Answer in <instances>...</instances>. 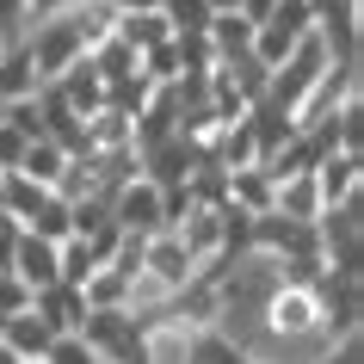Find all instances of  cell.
I'll return each instance as SVG.
<instances>
[{"instance_id":"cell-13","label":"cell","mask_w":364,"mask_h":364,"mask_svg":"<svg viewBox=\"0 0 364 364\" xmlns=\"http://www.w3.org/2000/svg\"><path fill=\"white\" fill-rule=\"evenodd\" d=\"M19 309H31V290H25L13 272H0V321H6V315H19Z\"/></svg>"},{"instance_id":"cell-3","label":"cell","mask_w":364,"mask_h":364,"mask_svg":"<svg viewBox=\"0 0 364 364\" xmlns=\"http://www.w3.org/2000/svg\"><path fill=\"white\" fill-rule=\"evenodd\" d=\"M6 272L19 278L31 296L38 290H56L62 284V266H56V241H43V235L19 229V247H13V259H6Z\"/></svg>"},{"instance_id":"cell-17","label":"cell","mask_w":364,"mask_h":364,"mask_svg":"<svg viewBox=\"0 0 364 364\" xmlns=\"http://www.w3.org/2000/svg\"><path fill=\"white\" fill-rule=\"evenodd\" d=\"M204 6H210V13H235V0H204Z\"/></svg>"},{"instance_id":"cell-4","label":"cell","mask_w":364,"mask_h":364,"mask_svg":"<svg viewBox=\"0 0 364 364\" xmlns=\"http://www.w3.org/2000/svg\"><path fill=\"white\" fill-rule=\"evenodd\" d=\"M358 167H364V154H346V149H333V154H321L315 161V192H321V210H340V204H358Z\"/></svg>"},{"instance_id":"cell-10","label":"cell","mask_w":364,"mask_h":364,"mask_svg":"<svg viewBox=\"0 0 364 364\" xmlns=\"http://www.w3.org/2000/svg\"><path fill=\"white\" fill-rule=\"evenodd\" d=\"M19 229H31V235H43V241H68V229H75V204H68V198L62 192H50L38 204V210L25 216Z\"/></svg>"},{"instance_id":"cell-19","label":"cell","mask_w":364,"mask_h":364,"mask_svg":"<svg viewBox=\"0 0 364 364\" xmlns=\"http://www.w3.org/2000/svg\"><path fill=\"white\" fill-rule=\"evenodd\" d=\"M0 179H6V173H0Z\"/></svg>"},{"instance_id":"cell-6","label":"cell","mask_w":364,"mask_h":364,"mask_svg":"<svg viewBox=\"0 0 364 364\" xmlns=\"http://www.w3.org/2000/svg\"><path fill=\"white\" fill-rule=\"evenodd\" d=\"M68 167H75V154L62 149V142H50V136H38V142H25V154H19V167H13V173H25V179L43 186V192H62Z\"/></svg>"},{"instance_id":"cell-9","label":"cell","mask_w":364,"mask_h":364,"mask_svg":"<svg viewBox=\"0 0 364 364\" xmlns=\"http://www.w3.org/2000/svg\"><path fill=\"white\" fill-rule=\"evenodd\" d=\"M31 309H38L56 333H75L80 315H87V296H80V290H68V284H56V290H38V296H31Z\"/></svg>"},{"instance_id":"cell-8","label":"cell","mask_w":364,"mask_h":364,"mask_svg":"<svg viewBox=\"0 0 364 364\" xmlns=\"http://www.w3.org/2000/svg\"><path fill=\"white\" fill-rule=\"evenodd\" d=\"M43 80L38 68H31V56H25V43H0V105L6 99H31Z\"/></svg>"},{"instance_id":"cell-15","label":"cell","mask_w":364,"mask_h":364,"mask_svg":"<svg viewBox=\"0 0 364 364\" xmlns=\"http://www.w3.org/2000/svg\"><path fill=\"white\" fill-rule=\"evenodd\" d=\"M75 0H25V25H38V19H62Z\"/></svg>"},{"instance_id":"cell-2","label":"cell","mask_w":364,"mask_h":364,"mask_svg":"<svg viewBox=\"0 0 364 364\" xmlns=\"http://www.w3.org/2000/svg\"><path fill=\"white\" fill-rule=\"evenodd\" d=\"M105 204H112V223L124 235H161L167 229V192L154 186L149 173H130L124 186H112Z\"/></svg>"},{"instance_id":"cell-12","label":"cell","mask_w":364,"mask_h":364,"mask_svg":"<svg viewBox=\"0 0 364 364\" xmlns=\"http://www.w3.org/2000/svg\"><path fill=\"white\" fill-rule=\"evenodd\" d=\"M43 364H99V352L80 340V333H56L50 352H43Z\"/></svg>"},{"instance_id":"cell-5","label":"cell","mask_w":364,"mask_h":364,"mask_svg":"<svg viewBox=\"0 0 364 364\" xmlns=\"http://www.w3.org/2000/svg\"><path fill=\"white\" fill-rule=\"evenodd\" d=\"M50 340H56V327L43 321L38 309H19V315L0 321V352H13V358H25V364H43Z\"/></svg>"},{"instance_id":"cell-16","label":"cell","mask_w":364,"mask_h":364,"mask_svg":"<svg viewBox=\"0 0 364 364\" xmlns=\"http://www.w3.org/2000/svg\"><path fill=\"white\" fill-rule=\"evenodd\" d=\"M112 19H130V13H154V0H105Z\"/></svg>"},{"instance_id":"cell-14","label":"cell","mask_w":364,"mask_h":364,"mask_svg":"<svg viewBox=\"0 0 364 364\" xmlns=\"http://www.w3.org/2000/svg\"><path fill=\"white\" fill-rule=\"evenodd\" d=\"M19 154H25V136L0 124V173H13V167H19Z\"/></svg>"},{"instance_id":"cell-11","label":"cell","mask_w":364,"mask_h":364,"mask_svg":"<svg viewBox=\"0 0 364 364\" xmlns=\"http://www.w3.org/2000/svg\"><path fill=\"white\" fill-rule=\"evenodd\" d=\"M112 31L130 43L136 56H149V50H161V43H173V31H167V19H161V13H130V19H117Z\"/></svg>"},{"instance_id":"cell-18","label":"cell","mask_w":364,"mask_h":364,"mask_svg":"<svg viewBox=\"0 0 364 364\" xmlns=\"http://www.w3.org/2000/svg\"><path fill=\"white\" fill-rule=\"evenodd\" d=\"M75 6H93V0H75Z\"/></svg>"},{"instance_id":"cell-1","label":"cell","mask_w":364,"mask_h":364,"mask_svg":"<svg viewBox=\"0 0 364 364\" xmlns=\"http://www.w3.org/2000/svg\"><path fill=\"white\" fill-rule=\"evenodd\" d=\"M19 43H25V56H31V68H38V80H56V75H68V68H75V62L87 56V43H80V25H75V13L25 25V31H19Z\"/></svg>"},{"instance_id":"cell-7","label":"cell","mask_w":364,"mask_h":364,"mask_svg":"<svg viewBox=\"0 0 364 364\" xmlns=\"http://www.w3.org/2000/svg\"><path fill=\"white\" fill-rule=\"evenodd\" d=\"M204 43H210V56H216V62L247 56V43H253V19H241V13H210V25H204Z\"/></svg>"}]
</instances>
